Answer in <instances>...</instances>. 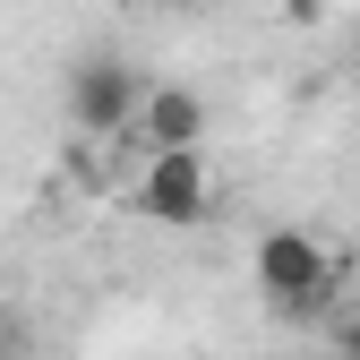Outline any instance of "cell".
Returning a JSON list of instances; mask_svg holds the SVG:
<instances>
[{
    "instance_id": "6da1fadb",
    "label": "cell",
    "mask_w": 360,
    "mask_h": 360,
    "mask_svg": "<svg viewBox=\"0 0 360 360\" xmlns=\"http://www.w3.org/2000/svg\"><path fill=\"white\" fill-rule=\"evenodd\" d=\"M257 283H266V300L283 309V318H309V309H326V292H335V266H326V249L309 240V232H266L257 240Z\"/></svg>"
},
{
    "instance_id": "7a4b0ae2",
    "label": "cell",
    "mask_w": 360,
    "mask_h": 360,
    "mask_svg": "<svg viewBox=\"0 0 360 360\" xmlns=\"http://www.w3.org/2000/svg\"><path fill=\"white\" fill-rule=\"evenodd\" d=\"M206 206H214V172H206L198 146L189 155H146V172H138V214L146 223L189 232V223H206Z\"/></svg>"
},
{
    "instance_id": "3957f363",
    "label": "cell",
    "mask_w": 360,
    "mask_h": 360,
    "mask_svg": "<svg viewBox=\"0 0 360 360\" xmlns=\"http://www.w3.org/2000/svg\"><path fill=\"white\" fill-rule=\"evenodd\" d=\"M69 120L86 129V138H120L129 120H146V95H138V77H129V60H112V52L77 60V77H69Z\"/></svg>"
},
{
    "instance_id": "277c9868",
    "label": "cell",
    "mask_w": 360,
    "mask_h": 360,
    "mask_svg": "<svg viewBox=\"0 0 360 360\" xmlns=\"http://www.w3.org/2000/svg\"><path fill=\"white\" fill-rule=\"evenodd\" d=\"M138 129H146L155 155H189V146L206 138V95H198V86H155Z\"/></svg>"
},
{
    "instance_id": "5b68a950",
    "label": "cell",
    "mask_w": 360,
    "mask_h": 360,
    "mask_svg": "<svg viewBox=\"0 0 360 360\" xmlns=\"http://www.w3.org/2000/svg\"><path fill=\"white\" fill-rule=\"evenodd\" d=\"M335 343H343V360H360V309H352V318L335 326Z\"/></svg>"
},
{
    "instance_id": "8992f818",
    "label": "cell",
    "mask_w": 360,
    "mask_h": 360,
    "mask_svg": "<svg viewBox=\"0 0 360 360\" xmlns=\"http://www.w3.org/2000/svg\"><path fill=\"white\" fill-rule=\"evenodd\" d=\"M146 9H172V0H146Z\"/></svg>"
}]
</instances>
